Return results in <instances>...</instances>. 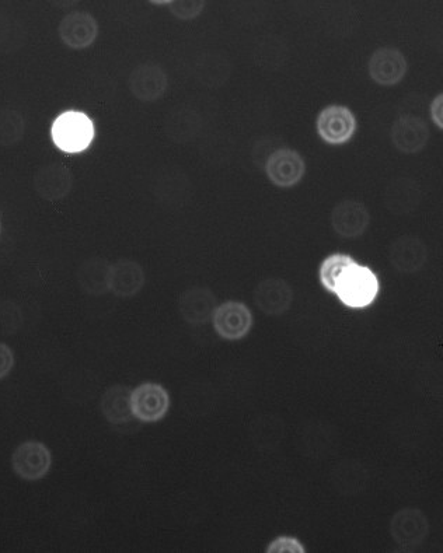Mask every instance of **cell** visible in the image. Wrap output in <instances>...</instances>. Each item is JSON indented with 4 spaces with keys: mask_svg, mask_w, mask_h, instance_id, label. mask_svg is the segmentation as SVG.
<instances>
[{
    "mask_svg": "<svg viewBox=\"0 0 443 553\" xmlns=\"http://www.w3.org/2000/svg\"><path fill=\"white\" fill-rule=\"evenodd\" d=\"M380 282L378 275L369 266L355 262L345 271L338 282L336 296L344 306L362 310L378 299Z\"/></svg>",
    "mask_w": 443,
    "mask_h": 553,
    "instance_id": "obj_1",
    "label": "cell"
},
{
    "mask_svg": "<svg viewBox=\"0 0 443 553\" xmlns=\"http://www.w3.org/2000/svg\"><path fill=\"white\" fill-rule=\"evenodd\" d=\"M52 140L65 153L85 152L94 138L92 119L78 111H68L55 119L51 128Z\"/></svg>",
    "mask_w": 443,
    "mask_h": 553,
    "instance_id": "obj_2",
    "label": "cell"
},
{
    "mask_svg": "<svg viewBox=\"0 0 443 553\" xmlns=\"http://www.w3.org/2000/svg\"><path fill=\"white\" fill-rule=\"evenodd\" d=\"M357 128V117L345 105H329L317 115V135L330 146H343L350 142Z\"/></svg>",
    "mask_w": 443,
    "mask_h": 553,
    "instance_id": "obj_3",
    "label": "cell"
},
{
    "mask_svg": "<svg viewBox=\"0 0 443 553\" xmlns=\"http://www.w3.org/2000/svg\"><path fill=\"white\" fill-rule=\"evenodd\" d=\"M51 467V450L41 441H23L13 451L12 469L23 481H41L51 471Z\"/></svg>",
    "mask_w": 443,
    "mask_h": 553,
    "instance_id": "obj_4",
    "label": "cell"
},
{
    "mask_svg": "<svg viewBox=\"0 0 443 553\" xmlns=\"http://www.w3.org/2000/svg\"><path fill=\"white\" fill-rule=\"evenodd\" d=\"M172 399L169 391L158 383H143L131 392L134 418L142 423H156L169 413Z\"/></svg>",
    "mask_w": 443,
    "mask_h": 553,
    "instance_id": "obj_5",
    "label": "cell"
},
{
    "mask_svg": "<svg viewBox=\"0 0 443 553\" xmlns=\"http://www.w3.org/2000/svg\"><path fill=\"white\" fill-rule=\"evenodd\" d=\"M265 175L275 187L289 189L296 187L306 174V161L301 153L289 147H282L270 154L265 161Z\"/></svg>",
    "mask_w": 443,
    "mask_h": 553,
    "instance_id": "obj_6",
    "label": "cell"
},
{
    "mask_svg": "<svg viewBox=\"0 0 443 553\" xmlns=\"http://www.w3.org/2000/svg\"><path fill=\"white\" fill-rule=\"evenodd\" d=\"M211 322L216 334L225 341H240L250 334L254 317L242 301L230 300L216 307Z\"/></svg>",
    "mask_w": 443,
    "mask_h": 553,
    "instance_id": "obj_7",
    "label": "cell"
},
{
    "mask_svg": "<svg viewBox=\"0 0 443 553\" xmlns=\"http://www.w3.org/2000/svg\"><path fill=\"white\" fill-rule=\"evenodd\" d=\"M390 535L400 548H417L424 544L429 534V521L424 511L404 507L390 520Z\"/></svg>",
    "mask_w": 443,
    "mask_h": 553,
    "instance_id": "obj_8",
    "label": "cell"
},
{
    "mask_svg": "<svg viewBox=\"0 0 443 553\" xmlns=\"http://www.w3.org/2000/svg\"><path fill=\"white\" fill-rule=\"evenodd\" d=\"M128 87L136 100L155 103L169 89V77L158 63H142L129 73Z\"/></svg>",
    "mask_w": 443,
    "mask_h": 553,
    "instance_id": "obj_9",
    "label": "cell"
},
{
    "mask_svg": "<svg viewBox=\"0 0 443 553\" xmlns=\"http://www.w3.org/2000/svg\"><path fill=\"white\" fill-rule=\"evenodd\" d=\"M58 35L66 47L82 51L96 42L99 37V23L92 14L75 10L59 21Z\"/></svg>",
    "mask_w": 443,
    "mask_h": 553,
    "instance_id": "obj_10",
    "label": "cell"
},
{
    "mask_svg": "<svg viewBox=\"0 0 443 553\" xmlns=\"http://www.w3.org/2000/svg\"><path fill=\"white\" fill-rule=\"evenodd\" d=\"M406 56L397 48L376 49L368 62L369 77L382 87H393L403 82L407 75Z\"/></svg>",
    "mask_w": 443,
    "mask_h": 553,
    "instance_id": "obj_11",
    "label": "cell"
},
{
    "mask_svg": "<svg viewBox=\"0 0 443 553\" xmlns=\"http://www.w3.org/2000/svg\"><path fill=\"white\" fill-rule=\"evenodd\" d=\"M371 224V213L364 203L355 199H344L334 206L331 212V227L337 236L358 238L364 236Z\"/></svg>",
    "mask_w": 443,
    "mask_h": 553,
    "instance_id": "obj_12",
    "label": "cell"
},
{
    "mask_svg": "<svg viewBox=\"0 0 443 553\" xmlns=\"http://www.w3.org/2000/svg\"><path fill=\"white\" fill-rule=\"evenodd\" d=\"M75 177L68 167L61 163L45 164L34 174L33 187L44 201H61L71 194Z\"/></svg>",
    "mask_w": 443,
    "mask_h": 553,
    "instance_id": "obj_13",
    "label": "cell"
},
{
    "mask_svg": "<svg viewBox=\"0 0 443 553\" xmlns=\"http://www.w3.org/2000/svg\"><path fill=\"white\" fill-rule=\"evenodd\" d=\"M254 304L261 313L277 317L288 313L293 304L292 286L282 278H265L253 293Z\"/></svg>",
    "mask_w": 443,
    "mask_h": 553,
    "instance_id": "obj_14",
    "label": "cell"
},
{
    "mask_svg": "<svg viewBox=\"0 0 443 553\" xmlns=\"http://www.w3.org/2000/svg\"><path fill=\"white\" fill-rule=\"evenodd\" d=\"M429 126L415 115H401L394 121L390 139L393 146L403 154H417L428 145Z\"/></svg>",
    "mask_w": 443,
    "mask_h": 553,
    "instance_id": "obj_15",
    "label": "cell"
},
{
    "mask_svg": "<svg viewBox=\"0 0 443 553\" xmlns=\"http://www.w3.org/2000/svg\"><path fill=\"white\" fill-rule=\"evenodd\" d=\"M218 299L209 287L194 286L179 297V313L190 325H205L212 321Z\"/></svg>",
    "mask_w": 443,
    "mask_h": 553,
    "instance_id": "obj_16",
    "label": "cell"
},
{
    "mask_svg": "<svg viewBox=\"0 0 443 553\" xmlns=\"http://www.w3.org/2000/svg\"><path fill=\"white\" fill-rule=\"evenodd\" d=\"M389 261L400 273L420 272L428 261V248L421 238L406 234L393 241L389 248Z\"/></svg>",
    "mask_w": 443,
    "mask_h": 553,
    "instance_id": "obj_17",
    "label": "cell"
},
{
    "mask_svg": "<svg viewBox=\"0 0 443 553\" xmlns=\"http://www.w3.org/2000/svg\"><path fill=\"white\" fill-rule=\"evenodd\" d=\"M146 283V273L139 262L118 259L111 264L110 292L120 299H131L141 293Z\"/></svg>",
    "mask_w": 443,
    "mask_h": 553,
    "instance_id": "obj_18",
    "label": "cell"
},
{
    "mask_svg": "<svg viewBox=\"0 0 443 553\" xmlns=\"http://www.w3.org/2000/svg\"><path fill=\"white\" fill-rule=\"evenodd\" d=\"M422 198V191L418 182L413 178L399 177L386 187L383 201L385 206L394 215H407L418 208Z\"/></svg>",
    "mask_w": 443,
    "mask_h": 553,
    "instance_id": "obj_19",
    "label": "cell"
},
{
    "mask_svg": "<svg viewBox=\"0 0 443 553\" xmlns=\"http://www.w3.org/2000/svg\"><path fill=\"white\" fill-rule=\"evenodd\" d=\"M111 264L101 257L87 258L76 272V280L83 292L90 296H103L110 292Z\"/></svg>",
    "mask_w": 443,
    "mask_h": 553,
    "instance_id": "obj_20",
    "label": "cell"
},
{
    "mask_svg": "<svg viewBox=\"0 0 443 553\" xmlns=\"http://www.w3.org/2000/svg\"><path fill=\"white\" fill-rule=\"evenodd\" d=\"M132 388L113 385L101 398V412L111 425H127L134 418L131 408Z\"/></svg>",
    "mask_w": 443,
    "mask_h": 553,
    "instance_id": "obj_21",
    "label": "cell"
},
{
    "mask_svg": "<svg viewBox=\"0 0 443 553\" xmlns=\"http://www.w3.org/2000/svg\"><path fill=\"white\" fill-rule=\"evenodd\" d=\"M26 119L15 108H0V147H12L22 142Z\"/></svg>",
    "mask_w": 443,
    "mask_h": 553,
    "instance_id": "obj_22",
    "label": "cell"
},
{
    "mask_svg": "<svg viewBox=\"0 0 443 553\" xmlns=\"http://www.w3.org/2000/svg\"><path fill=\"white\" fill-rule=\"evenodd\" d=\"M355 259L347 254H331L319 268L320 283L327 292L336 293L338 282L347 269L355 264Z\"/></svg>",
    "mask_w": 443,
    "mask_h": 553,
    "instance_id": "obj_23",
    "label": "cell"
},
{
    "mask_svg": "<svg viewBox=\"0 0 443 553\" xmlns=\"http://www.w3.org/2000/svg\"><path fill=\"white\" fill-rule=\"evenodd\" d=\"M23 311L12 300H0V335H15L23 325Z\"/></svg>",
    "mask_w": 443,
    "mask_h": 553,
    "instance_id": "obj_24",
    "label": "cell"
},
{
    "mask_svg": "<svg viewBox=\"0 0 443 553\" xmlns=\"http://www.w3.org/2000/svg\"><path fill=\"white\" fill-rule=\"evenodd\" d=\"M159 5L169 6L170 13L181 21L197 19L205 9V2L202 0H169L160 2Z\"/></svg>",
    "mask_w": 443,
    "mask_h": 553,
    "instance_id": "obj_25",
    "label": "cell"
},
{
    "mask_svg": "<svg viewBox=\"0 0 443 553\" xmlns=\"http://www.w3.org/2000/svg\"><path fill=\"white\" fill-rule=\"evenodd\" d=\"M267 553H305L306 549L302 542L298 538L289 537V535H279V537L272 539L268 548L265 549Z\"/></svg>",
    "mask_w": 443,
    "mask_h": 553,
    "instance_id": "obj_26",
    "label": "cell"
},
{
    "mask_svg": "<svg viewBox=\"0 0 443 553\" xmlns=\"http://www.w3.org/2000/svg\"><path fill=\"white\" fill-rule=\"evenodd\" d=\"M15 364V352H13L8 343L0 342V380H3V378L8 377L12 373Z\"/></svg>",
    "mask_w": 443,
    "mask_h": 553,
    "instance_id": "obj_27",
    "label": "cell"
},
{
    "mask_svg": "<svg viewBox=\"0 0 443 553\" xmlns=\"http://www.w3.org/2000/svg\"><path fill=\"white\" fill-rule=\"evenodd\" d=\"M429 114H431L432 122L436 126H438L439 129H443V94H438L432 100L431 107H429Z\"/></svg>",
    "mask_w": 443,
    "mask_h": 553,
    "instance_id": "obj_28",
    "label": "cell"
}]
</instances>
